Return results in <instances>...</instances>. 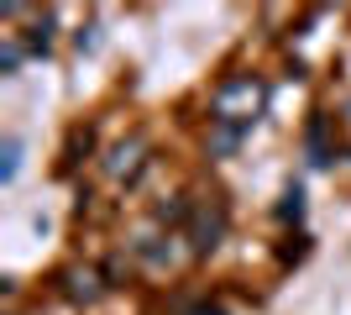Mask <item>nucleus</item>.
I'll return each instance as SVG.
<instances>
[{
  "label": "nucleus",
  "instance_id": "1",
  "mask_svg": "<svg viewBox=\"0 0 351 315\" xmlns=\"http://www.w3.org/2000/svg\"><path fill=\"white\" fill-rule=\"evenodd\" d=\"M267 90H263V79H252V74H231L226 84H220L215 95H210V110H215L220 126H247V121H257V110H263Z\"/></svg>",
  "mask_w": 351,
  "mask_h": 315
},
{
  "label": "nucleus",
  "instance_id": "2",
  "mask_svg": "<svg viewBox=\"0 0 351 315\" xmlns=\"http://www.w3.org/2000/svg\"><path fill=\"white\" fill-rule=\"evenodd\" d=\"M220 237H226V205L220 200H199L189 210V247L194 253H215Z\"/></svg>",
  "mask_w": 351,
  "mask_h": 315
},
{
  "label": "nucleus",
  "instance_id": "3",
  "mask_svg": "<svg viewBox=\"0 0 351 315\" xmlns=\"http://www.w3.org/2000/svg\"><path fill=\"white\" fill-rule=\"evenodd\" d=\"M142 158H147V137L142 132L126 137V142H116L110 158H105V179H132L136 168H142Z\"/></svg>",
  "mask_w": 351,
  "mask_h": 315
},
{
  "label": "nucleus",
  "instance_id": "4",
  "mask_svg": "<svg viewBox=\"0 0 351 315\" xmlns=\"http://www.w3.org/2000/svg\"><path fill=\"white\" fill-rule=\"evenodd\" d=\"M63 289H69L73 305H95V300H100V273H95V268H69V273H63Z\"/></svg>",
  "mask_w": 351,
  "mask_h": 315
},
{
  "label": "nucleus",
  "instance_id": "5",
  "mask_svg": "<svg viewBox=\"0 0 351 315\" xmlns=\"http://www.w3.org/2000/svg\"><path fill=\"white\" fill-rule=\"evenodd\" d=\"M236 142H241V132L215 121V132H210V152H215V158H226V152H236Z\"/></svg>",
  "mask_w": 351,
  "mask_h": 315
},
{
  "label": "nucleus",
  "instance_id": "6",
  "mask_svg": "<svg viewBox=\"0 0 351 315\" xmlns=\"http://www.w3.org/2000/svg\"><path fill=\"white\" fill-rule=\"evenodd\" d=\"M16 168H21V142L5 137V163H0V179H16Z\"/></svg>",
  "mask_w": 351,
  "mask_h": 315
},
{
  "label": "nucleus",
  "instance_id": "7",
  "mask_svg": "<svg viewBox=\"0 0 351 315\" xmlns=\"http://www.w3.org/2000/svg\"><path fill=\"white\" fill-rule=\"evenodd\" d=\"M0 69H5V74H16V69H21V47H16V43H5V53H0Z\"/></svg>",
  "mask_w": 351,
  "mask_h": 315
},
{
  "label": "nucleus",
  "instance_id": "8",
  "mask_svg": "<svg viewBox=\"0 0 351 315\" xmlns=\"http://www.w3.org/2000/svg\"><path fill=\"white\" fill-rule=\"evenodd\" d=\"M299 210H304V195H299V189H289V195H283V210H278V215H299Z\"/></svg>",
  "mask_w": 351,
  "mask_h": 315
},
{
  "label": "nucleus",
  "instance_id": "9",
  "mask_svg": "<svg viewBox=\"0 0 351 315\" xmlns=\"http://www.w3.org/2000/svg\"><path fill=\"white\" fill-rule=\"evenodd\" d=\"M194 315H226V310H215V305H205V310H194Z\"/></svg>",
  "mask_w": 351,
  "mask_h": 315
}]
</instances>
